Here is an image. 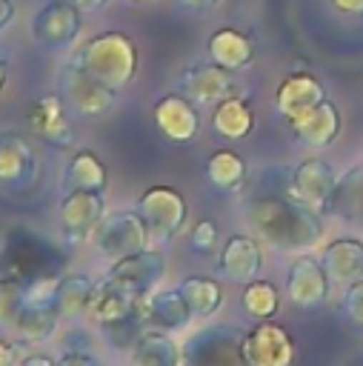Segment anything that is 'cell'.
Instances as JSON below:
<instances>
[{"label": "cell", "instance_id": "4316f807", "mask_svg": "<svg viewBox=\"0 0 363 366\" xmlns=\"http://www.w3.org/2000/svg\"><path fill=\"white\" fill-rule=\"evenodd\" d=\"M63 189L66 192H106L109 169L91 149H77L63 166Z\"/></svg>", "mask_w": 363, "mask_h": 366}, {"label": "cell", "instance_id": "d590c367", "mask_svg": "<svg viewBox=\"0 0 363 366\" xmlns=\"http://www.w3.org/2000/svg\"><path fill=\"white\" fill-rule=\"evenodd\" d=\"M340 306H343L346 320H349L354 329H363V277L354 280V283H349V286H343V300H340Z\"/></svg>", "mask_w": 363, "mask_h": 366}, {"label": "cell", "instance_id": "5bb4252c", "mask_svg": "<svg viewBox=\"0 0 363 366\" xmlns=\"http://www.w3.org/2000/svg\"><path fill=\"white\" fill-rule=\"evenodd\" d=\"M166 272H169V257H166V252L146 246L143 252H134V254H129V257H120V260L109 263L106 272H103V277H106V280H114V283H120V286H126V289H131V292L140 295V297H146V295H151L154 289H160Z\"/></svg>", "mask_w": 363, "mask_h": 366}, {"label": "cell", "instance_id": "7c38bea8", "mask_svg": "<svg viewBox=\"0 0 363 366\" xmlns=\"http://www.w3.org/2000/svg\"><path fill=\"white\" fill-rule=\"evenodd\" d=\"M263 266H266V243L257 234H246V232L229 234L226 243L217 249V260H214V272L220 274V280L237 286L257 280L263 274Z\"/></svg>", "mask_w": 363, "mask_h": 366}, {"label": "cell", "instance_id": "83f0119b", "mask_svg": "<svg viewBox=\"0 0 363 366\" xmlns=\"http://www.w3.org/2000/svg\"><path fill=\"white\" fill-rule=\"evenodd\" d=\"M177 289L183 292L194 320H214L220 315V309L226 306V289L220 277H206V274H189L177 283Z\"/></svg>", "mask_w": 363, "mask_h": 366}, {"label": "cell", "instance_id": "ba28073f", "mask_svg": "<svg viewBox=\"0 0 363 366\" xmlns=\"http://www.w3.org/2000/svg\"><path fill=\"white\" fill-rule=\"evenodd\" d=\"M240 355H243V366H294L297 343L283 323L257 320L243 332Z\"/></svg>", "mask_w": 363, "mask_h": 366}, {"label": "cell", "instance_id": "e0dca14e", "mask_svg": "<svg viewBox=\"0 0 363 366\" xmlns=\"http://www.w3.org/2000/svg\"><path fill=\"white\" fill-rule=\"evenodd\" d=\"M151 120H154L157 132L169 143H177V146L197 140L200 126H203L200 112H197V103L189 100L180 92H169V94L157 97V103L151 106Z\"/></svg>", "mask_w": 363, "mask_h": 366}, {"label": "cell", "instance_id": "7bdbcfd3", "mask_svg": "<svg viewBox=\"0 0 363 366\" xmlns=\"http://www.w3.org/2000/svg\"><path fill=\"white\" fill-rule=\"evenodd\" d=\"M80 11H89V14H94V11H100V9H106L109 6V0H71Z\"/></svg>", "mask_w": 363, "mask_h": 366}, {"label": "cell", "instance_id": "7a4b0ae2", "mask_svg": "<svg viewBox=\"0 0 363 366\" xmlns=\"http://www.w3.org/2000/svg\"><path fill=\"white\" fill-rule=\"evenodd\" d=\"M71 60H77L91 77H97L111 92H123L137 77L140 66L137 43L126 31H100L89 37Z\"/></svg>", "mask_w": 363, "mask_h": 366}, {"label": "cell", "instance_id": "3957f363", "mask_svg": "<svg viewBox=\"0 0 363 366\" xmlns=\"http://www.w3.org/2000/svg\"><path fill=\"white\" fill-rule=\"evenodd\" d=\"M63 317L60 312H43V309H31L23 297V277H0V329L11 337H17L20 343H49L57 329H60Z\"/></svg>", "mask_w": 363, "mask_h": 366}, {"label": "cell", "instance_id": "d6a6232c", "mask_svg": "<svg viewBox=\"0 0 363 366\" xmlns=\"http://www.w3.org/2000/svg\"><path fill=\"white\" fill-rule=\"evenodd\" d=\"M346 212L352 220H363V160L352 166L343 177H337V189L332 197V212Z\"/></svg>", "mask_w": 363, "mask_h": 366}, {"label": "cell", "instance_id": "f6af8a7d", "mask_svg": "<svg viewBox=\"0 0 363 366\" xmlns=\"http://www.w3.org/2000/svg\"><path fill=\"white\" fill-rule=\"evenodd\" d=\"M126 3H131V6H149V3H154V0H126Z\"/></svg>", "mask_w": 363, "mask_h": 366}, {"label": "cell", "instance_id": "5b68a950", "mask_svg": "<svg viewBox=\"0 0 363 366\" xmlns=\"http://www.w3.org/2000/svg\"><path fill=\"white\" fill-rule=\"evenodd\" d=\"M243 329L223 320H203L183 340V366H243Z\"/></svg>", "mask_w": 363, "mask_h": 366}, {"label": "cell", "instance_id": "8fae6325", "mask_svg": "<svg viewBox=\"0 0 363 366\" xmlns=\"http://www.w3.org/2000/svg\"><path fill=\"white\" fill-rule=\"evenodd\" d=\"M337 169L326 157H303L289 172V194L317 214L332 212V197L337 189Z\"/></svg>", "mask_w": 363, "mask_h": 366}, {"label": "cell", "instance_id": "e575fe53", "mask_svg": "<svg viewBox=\"0 0 363 366\" xmlns=\"http://www.w3.org/2000/svg\"><path fill=\"white\" fill-rule=\"evenodd\" d=\"M217 220L214 217H200L194 226H192V234H189V246L194 254L200 257H209L217 252Z\"/></svg>", "mask_w": 363, "mask_h": 366}, {"label": "cell", "instance_id": "ab89813d", "mask_svg": "<svg viewBox=\"0 0 363 366\" xmlns=\"http://www.w3.org/2000/svg\"><path fill=\"white\" fill-rule=\"evenodd\" d=\"M220 0H174V6H180L183 11H192V14H206L217 6Z\"/></svg>", "mask_w": 363, "mask_h": 366}, {"label": "cell", "instance_id": "b9f144b4", "mask_svg": "<svg viewBox=\"0 0 363 366\" xmlns=\"http://www.w3.org/2000/svg\"><path fill=\"white\" fill-rule=\"evenodd\" d=\"M14 0H0V34L14 23Z\"/></svg>", "mask_w": 363, "mask_h": 366}, {"label": "cell", "instance_id": "2e32d148", "mask_svg": "<svg viewBox=\"0 0 363 366\" xmlns=\"http://www.w3.org/2000/svg\"><path fill=\"white\" fill-rule=\"evenodd\" d=\"M40 177V157L20 132H0V189L26 192Z\"/></svg>", "mask_w": 363, "mask_h": 366}, {"label": "cell", "instance_id": "484cf974", "mask_svg": "<svg viewBox=\"0 0 363 366\" xmlns=\"http://www.w3.org/2000/svg\"><path fill=\"white\" fill-rule=\"evenodd\" d=\"M203 174H206V183L214 192L237 194V192H243V186L249 180V166H246V157L240 152H234V149H214L206 157Z\"/></svg>", "mask_w": 363, "mask_h": 366}, {"label": "cell", "instance_id": "cb8c5ba5", "mask_svg": "<svg viewBox=\"0 0 363 366\" xmlns=\"http://www.w3.org/2000/svg\"><path fill=\"white\" fill-rule=\"evenodd\" d=\"M320 260H323L332 283L349 286L363 277V240L352 237V234H340L323 246Z\"/></svg>", "mask_w": 363, "mask_h": 366}, {"label": "cell", "instance_id": "52a82bcc", "mask_svg": "<svg viewBox=\"0 0 363 366\" xmlns=\"http://www.w3.org/2000/svg\"><path fill=\"white\" fill-rule=\"evenodd\" d=\"M283 295L292 306H297L303 312H314L329 300L332 277L326 274V266H323L320 254L300 252L289 260L286 280H283Z\"/></svg>", "mask_w": 363, "mask_h": 366}, {"label": "cell", "instance_id": "836d02e7", "mask_svg": "<svg viewBox=\"0 0 363 366\" xmlns=\"http://www.w3.org/2000/svg\"><path fill=\"white\" fill-rule=\"evenodd\" d=\"M57 289H60V274H31L23 277V297L31 309L43 312H57Z\"/></svg>", "mask_w": 363, "mask_h": 366}, {"label": "cell", "instance_id": "30bf717a", "mask_svg": "<svg viewBox=\"0 0 363 366\" xmlns=\"http://www.w3.org/2000/svg\"><path fill=\"white\" fill-rule=\"evenodd\" d=\"M83 31V11L71 0H49L31 17V37L46 51H66Z\"/></svg>", "mask_w": 363, "mask_h": 366}, {"label": "cell", "instance_id": "7402d4cb", "mask_svg": "<svg viewBox=\"0 0 363 366\" xmlns=\"http://www.w3.org/2000/svg\"><path fill=\"white\" fill-rule=\"evenodd\" d=\"M206 54L212 63H217L229 71H243L257 60V43L246 31L223 26V29L212 31V37L206 43Z\"/></svg>", "mask_w": 363, "mask_h": 366}, {"label": "cell", "instance_id": "603a6c76", "mask_svg": "<svg viewBox=\"0 0 363 366\" xmlns=\"http://www.w3.org/2000/svg\"><path fill=\"white\" fill-rule=\"evenodd\" d=\"M100 277L86 274V272H66L60 274V289H57V312L66 323H80L89 320L91 303L97 297Z\"/></svg>", "mask_w": 363, "mask_h": 366}, {"label": "cell", "instance_id": "8992f818", "mask_svg": "<svg viewBox=\"0 0 363 366\" xmlns=\"http://www.w3.org/2000/svg\"><path fill=\"white\" fill-rule=\"evenodd\" d=\"M134 209L143 214L151 240L157 243H171L189 223V203L183 192L169 183H154L143 189L134 200Z\"/></svg>", "mask_w": 363, "mask_h": 366}, {"label": "cell", "instance_id": "1f68e13d", "mask_svg": "<svg viewBox=\"0 0 363 366\" xmlns=\"http://www.w3.org/2000/svg\"><path fill=\"white\" fill-rule=\"evenodd\" d=\"M149 326H146V315H143V303L131 312V315H126V317H120V320H114V323H106V326H97V335L111 346V349H117V352H129L137 340H140V335L146 332Z\"/></svg>", "mask_w": 363, "mask_h": 366}, {"label": "cell", "instance_id": "9c48e42d", "mask_svg": "<svg viewBox=\"0 0 363 366\" xmlns=\"http://www.w3.org/2000/svg\"><path fill=\"white\" fill-rule=\"evenodd\" d=\"M57 92L66 100V106L71 112H77L80 117H103L106 112H111V106L117 100V92H111L97 77H91L77 60H69L60 69Z\"/></svg>", "mask_w": 363, "mask_h": 366}, {"label": "cell", "instance_id": "f1b7e54d", "mask_svg": "<svg viewBox=\"0 0 363 366\" xmlns=\"http://www.w3.org/2000/svg\"><path fill=\"white\" fill-rule=\"evenodd\" d=\"M143 303L140 295H134L131 289L114 283V280H106L100 274V286H97V297L91 303V312H89V320L94 326H106V323H114L126 315H131L137 306Z\"/></svg>", "mask_w": 363, "mask_h": 366}, {"label": "cell", "instance_id": "d4e9b609", "mask_svg": "<svg viewBox=\"0 0 363 366\" xmlns=\"http://www.w3.org/2000/svg\"><path fill=\"white\" fill-rule=\"evenodd\" d=\"M126 366H183V343L169 332L146 329L126 352Z\"/></svg>", "mask_w": 363, "mask_h": 366}, {"label": "cell", "instance_id": "ac0fdd59", "mask_svg": "<svg viewBox=\"0 0 363 366\" xmlns=\"http://www.w3.org/2000/svg\"><path fill=\"white\" fill-rule=\"evenodd\" d=\"M29 129L34 137L54 149H71L74 146V126L69 117V106L60 97V92L40 94L29 109Z\"/></svg>", "mask_w": 363, "mask_h": 366}, {"label": "cell", "instance_id": "74e56055", "mask_svg": "<svg viewBox=\"0 0 363 366\" xmlns=\"http://www.w3.org/2000/svg\"><path fill=\"white\" fill-rule=\"evenodd\" d=\"M23 357V349H20V340L6 335L0 337V366H17Z\"/></svg>", "mask_w": 363, "mask_h": 366}, {"label": "cell", "instance_id": "9a60e30c", "mask_svg": "<svg viewBox=\"0 0 363 366\" xmlns=\"http://www.w3.org/2000/svg\"><path fill=\"white\" fill-rule=\"evenodd\" d=\"M106 192H66L57 206V229L69 243H89L97 223L106 217Z\"/></svg>", "mask_w": 363, "mask_h": 366}, {"label": "cell", "instance_id": "60d3db41", "mask_svg": "<svg viewBox=\"0 0 363 366\" xmlns=\"http://www.w3.org/2000/svg\"><path fill=\"white\" fill-rule=\"evenodd\" d=\"M17 366H54V357L46 352H26Z\"/></svg>", "mask_w": 363, "mask_h": 366}, {"label": "cell", "instance_id": "f546056e", "mask_svg": "<svg viewBox=\"0 0 363 366\" xmlns=\"http://www.w3.org/2000/svg\"><path fill=\"white\" fill-rule=\"evenodd\" d=\"M212 129L223 140H246L254 132V112L243 94L226 97L212 106Z\"/></svg>", "mask_w": 363, "mask_h": 366}, {"label": "cell", "instance_id": "277c9868", "mask_svg": "<svg viewBox=\"0 0 363 366\" xmlns=\"http://www.w3.org/2000/svg\"><path fill=\"white\" fill-rule=\"evenodd\" d=\"M89 246L94 249V254L100 260L114 263L120 257H129V254L151 246V232L134 206L131 209H109L106 217L91 232Z\"/></svg>", "mask_w": 363, "mask_h": 366}, {"label": "cell", "instance_id": "ee69618b", "mask_svg": "<svg viewBox=\"0 0 363 366\" xmlns=\"http://www.w3.org/2000/svg\"><path fill=\"white\" fill-rule=\"evenodd\" d=\"M6 83H9V63H6L3 57H0V94H3Z\"/></svg>", "mask_w": 363, "mask_h": 366}, {"label": "cell", "instance_id": "f35d334b", "mask_svg": "<svg viewBox=\"0 0 363 366\" xmlns=\"http://www.w3.org/2000/svg\"><path fill=\"white\" fill-rule=\"evenodd\" d=\"M329 6L346 17H363V0H329Z\"/></svg>", "mask_w": 363, "mask_h": 366}, {"label": "cell", "instance_id": "d6986e66", "mask_svg": "<svg viewBox=\"0 0 363 366\" xmlns=\"http://www.w3.org/2000/svg\"><path fill=\"white\" fill-rule=\"evenodd\" d=\"M340 129H343V114L329 97L289 120V132H292L294 143L303 149H312V152L329 149L340 137Z\"/></svg>", "mask_w": 363, "mask_h": 366}, {"label": "cell", "instance_id": "44dd1931", "mask_svg": "<svg viewBox=\"0 0 363 366\" xmlns=\"http://www.w3.org/2000/svg\"><path fill=\"white\" fill-rule=\"evenodd\" d=\"M320 100H326V89H323V83H320L314 74H309V71H292V74H286V77L277 83V89H274V109H277V114H280L286 123H289L292 117L303 114L306 109L317 106Z\"/></svg>", "mask_w": 363, "mask_h": 366}, {"label": "cell", "instance_id": "4fadbf2b", "mask_svg": "<svg viewBox=\"0 0 363 366\" xmlns=\"http://www.w3.org/2000/svg\"><path fill=\"white\" fill-rule=\"evenodd\" d=\"M177 92L194 100L197 106H214L226 97L243 94V83L237 80V71H229L206 60V63H192L177 74Z\"/></svg>", "mask_w": 363, "mask_h": 366}, {"label": "cell", "instance_id": "ffe728a7", "mask_svg": "<svg viewBox=\"0 0 363 366\" xmlns=\"http://www.w3.org/2000/svg\"><path fill=\"white\" fill-rule=\"evenodd\" d=\"M143 315H146V326L157 329V332H186L194 323V315L183 297V292L177 286H160L151 295L143 297Z\"/></svg>", "mask_w": 363, "mask_h": 366}, {"label": "cell", "instance_id": "8d00e7d4", "mask_svg": "<svg viewBox=\"0 0 363 366\" xmlns=\"http://www.w3.org/2000/svg\"><path fill=\"white\" fill-rule=\"evenodd\" d=\"M54 366H100V360H97L89 349L69 346V349H63V352L54 357Z\"/></svg>", "mask_w": 363, "mask_h": 366}, {"label": "cell", "instance_id": "6da1fadb", "mask_svg": "<svg viewBox=\"0 0 363 366\" xmlns=\"http://www.w3.org/2000/svg\"><path fill=\"white\" fill-rule=\"evenodd\" d=\"M246 220L254 234L277 252H312L323 240V214L286 194H260L249 200Z\"/></svg>", "mask_w": 363, "mask_h": 366}, {"label": "cell", "instance_id": "4dcf8cb0", "mask_svg": "<svg viewBox=\"0 0 363 366\" xmlns=\"http://www.w3.org/2000/svg\"><path fill=\"white\" fill-rule=\"evenodd\" d=\"M280 303H283V297H280L277 283H272L266 277H257L240 289V309L252 320H272L280 312Z\"/></svg>", "mask_w": 363, "mask_h": 366}]
</instances>
